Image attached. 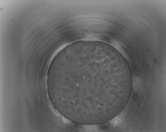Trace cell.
Instances as JSON below:
<instances>
[{
  "instance_id": "obj_1",
  "label": "cell",
  "mask_w": 166,
  "mask_h": 132,
  "mask_svg": "<svg viewBox=\"0 0 166 132\" xmlns=\"http://www.w3.org/2000/svg\"><path fill=\"white\" fill-rule=\"evenodd\" d=\"M123 118V116L122 114L119 115L116 117L112 121V125L113 126H116L118 125L122 122Z\"/></svg>"
}]
</instances>
